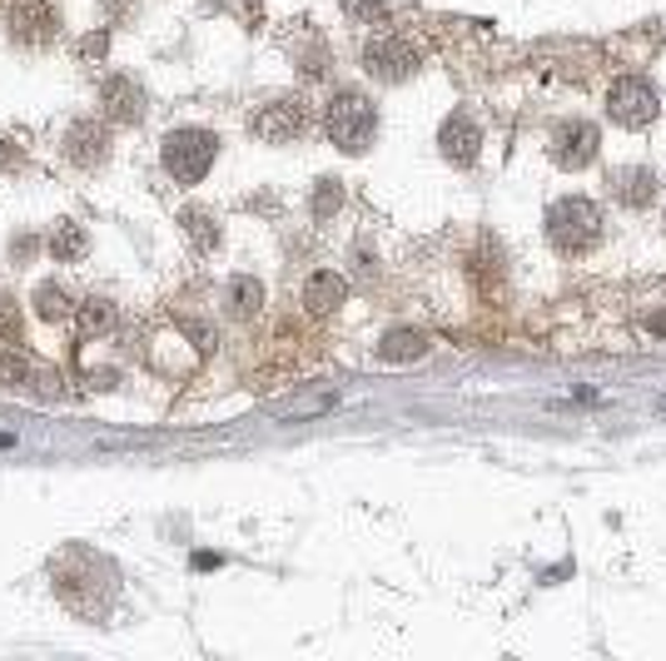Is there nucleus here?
Here are the masks:
<instances>
[{"instance_id": "obj_1", "label": "nucleus", "mask_w": 666, "mask_h": 661, "mask_svg": "<svg viewBox=\"0 0 666 661\" xmlns=\"http://www.w3.org/2000/svg\"><path fill=\"white\" fill-rule=\"evenodd\" d=\"M324 135L339 144L343 154H363L368 144H374V135H378V110H374V100H368V94H359V90L328 94V105H324Z\"/></svg>"}, {"instance_id": "obj_2", "label": "nucleus", "mask_w": 666, "mask_h": 661, "mask_svg": "<svg viewBox=\"0 0 666 661\" xmlns=\"http://www.w3.org/2000/svg\"><path fill=\"white\" fill-rule=\"evenodd\" d=\"M596 239H602V209H596L592 200H582V194H567V200H557L548 209V244L557 249L562 259H577V254H587Z\"/></svg>"}, {"instance_id": "obj_3", "label": "nucleus", "mask_w": 666, "mask_h": 661, "mask_svg": "<svg viewBox=\"0 0 666 661\" xmlns=\"http://www.w3.org/2000/svg\"><path fill=\"white\" fill-rule=\"evenodd\" d=\"M160 160H164V175L175 179V185H199V179L210 175V165L219 160V135L210 130H169L160 140Z\"/></svg>"}, {"instance_id": "obj_4", "label": "nucleus", "mask_w": 666, "mask_h": 661, "mask_svg": "<svg viewBox=\"0 0 666 661\" xmlns=\"http://www.w3.org/2000/svg\"><path fill=\"white\" fill-rule=\"evenodd\" d=\"M418 46H413L403 30H378V36L363 40V71L384 85H403L418 75Z\"/></svg>"}, {"instance_id": "obj_5", "label": "nucleus", "mask_w": 666, "mask_h": 661, "mask_svg": "<svg viewBox=\"0 0 666 661\" xmlns=\"http://www.w3.org/2000/svg\"><path fill=\"white\" fill-rule=\"evenodd\" d=\"M607 115L621 130H646L656 115H662V100H656V85L642 75H617L607 90Z\"/></svg>"}, {"instance_id": "obj_6", "label": "nucleus", "mask_w": 666, "mask_h": 661, "mask_svg": "<svg viewBox=\"0 0 666 661\" xmlns=\"http://www.w3.org/2000/svg\"><path fill=\"white\" fill-rule=\"evenodd\" d=\"M249 130L264 144H289L309 130V110L299 105V100H274V105H264L259 115H249Z\"/></svg>"}, {"instance_id": "obj_7", "label": "nucleus", "mask_w": 666, "mask_h": 661, "mask_svg": "<svg viewBox=\"0 0 666 661\" xmlns=\"http://www.w3.org/2000/svg\"><path fill=\"white\" fill-rule=\"evenodd\" d=\"M60 154H65L75 169H100L110 160V130H105V119H75L71 130H65V144H60Z\"/></svg>"}, {"instance_id": "obj_8", "label": "nucleus", "mask_w": 666, "mask_h": 661, "mask_svg": "<svg viewBox=\"0 0 666 661\" xmlns=\"http://www.w3.org/2000/svg\"><path fill=\"white\" fill-rule=\"evenodd\" d=\"M438 150H443L448 165H473L482 150V130L468 110H453V115L438 125Z\"/></svg>"}, {"instance_id": "obj_9", "label": "nucleus", "mask_w": 666, "mask_h": 661, "mask_svg": "<svg viewBox=\"0 0 666 661\" xmlns=\"http://www.w3.org/2000/svg\"><path fill=\"white\" fill-rule=\"evenodd\" d=\"M596 160V125L587 119H573L552 135V165L557 169H587Z\"/></svg>"}, {"instance_id": "obj_10", "label": "nucleus", "mask_w": 666, "mask_h": 661, "mask_svg": "<svg viewBox=\"0 0 666 661\" xmlns=\"http://www.w3.org/2000/svg\"><path fill=\"white\" fill-rule=\"evenodd\" d=\"M100 110H105V119H115V125H140L144 90L129 80V75H105V80H100Z\"/></svg>"}, {"instance_id": "obj_11", "label": "nucleus", "mask_w": 666, "mask_h": 661, "mask_svg": "<svg viewBox=\"0 0 666 661\" xmlns=\"http://www.w3.org/2000/svg\"><path fill=\"white\" fill-rule=\"evenodd\" d=\"M607 189H612V200L627 204V209H646L662 185H656V169H646V165H617V169H607Z\"/></svg>"}, {"instance_id": "obj_12", "label": "nucleus", "mask_w": 666, "mask_h": 661, "mask_svg": "<svg viewBox=\"0 0 666 661\" xmlns=\"http://www.w3.org/2000/svg\"><path fill=\"white\" fill-rule=\"evenodd\" d=\"M55 11H50L46 0H15V15H11V30L21 40H30V46H40V40L55 36Z\"/></svg>"}, {"instance_id": "obj_13", "label": "nucleus", "mask_w": 666, "mask_h": 661, "mask_svg": "<svg viewBox=\"0 0 666 661\" xmlns=\"http://www.w3.org/2000/svg\"><path fill=\"white\" fill-rule=\"evenodd\" d=\"M343 298H349V283H343V274H334V269H318L314 279L304 283V308L309 314H334Z\"/></svg>"}, {"instance_id": "obj_14", "label": "nucleus", "mask_w": 666, "mask_h": 661, "mask_svg": "<svg viewBox=\"0 0 666 661\" xmlns=\"http://www.w3.org/2000/svg\"><path fill=\"white\" fill-rule=\"evenodd\" d=\"M259 308H264V283L259 279L235 274V279L224 283V314H229V319H254Z\"/></svg>"}, {"instance_id": "obj_15", "label": "nucleus", "mask_w": 666, "mask_h": 661, "mask_svg": "<svg viewBox=\"0 0 666 661\" xmlns=\"http://www.w3.org/2000/svg\"><path fill=\"white\" fill-rule=\"evenodd\" d=\"M428 354V333L423 329H388L384 343H378V358L384 364H409V358Z\"/></svg>"}, {"instance_id": "obj_16", "label": "nucleus", "mask_w": 666, "mask_h": 661, "mask_svg": "<svg viewBox=\"0 0 666 661\" xmlns=\"http://www.w3.org/2000/svg\"><path fill=\"white\" fill-rule=\"evenodd\" d=\"M85 254H90V234H85V225H55L50 229V259L55 264H80Z\"/></svg>"}, {"instance_id": "obj_17", "label": "nucleus", "mask_w": 666, "mask_h": 661, "mask_svg": "<svg viewBox=\"0 0 666 661\" xmlns=\"http://www.w3.org/2000/svg\"><path fill=\"white\" fill-rule=\"evenodd\" d=\"M179 225H185V239L199 249V254H210V249H219V219H214L210 209H185L179 214Z\"/></svg>"}, {"instance_id": "obj_18", "label": "nucleus", "mask_w": 666, "mask_h": 661, "mask_svg": "<svg viewBox=\"0 0 666 661\" xmlns=\"http://www.w3.org/2000/svg\"><path fill=\"white\" fill-rule=\"evenodd\" d=\"M36 314L46 323H65L71 319V294H65L60 283H40L36 289Z\"/></svg>"}, {"instance_id": "obj_19", "label": "nucleus", "mask_w": 666, "mask_h": 661, "mask_svg": "<svg viewBox=\"0 0 666 661\" xmlns=\"http://www.w3.org/2000/svg\"><path fill=\"white\" fill-rule=\"evenodd\" d=\"M30 378H36V364H30V358H25L21 348H5V354H0V383H11V389H25Z\"/></svg>"}, {"instance_id": "obj_20", "label": "nucleus", "mask_w": 666, "mask_h": 661, "mask_svg": "<svg viewBox=\"0 0 666 661\" xmlns=\"http://www.w3.org/2000/svg\"><path fill=\"white\" fill-rule=\"evenodd\" d=\"M110 323H115V308H110L105 298H85V304H80V333H85V339L105 333Z\"/></svg>"}, {"instance_id": "obj_21", "label": "nucleus", "mask_w": 666, "mask_h": 661, "mask_svg": "<svg viewBox=\"0 0 666 661\" xmlns=\"http://www.w3.org/2000/svg\"><path fill=\"white\" fill-rule=\"evenodd\" d=\"M339 204H343V185H339V179H318V189H314V219L339 214Z\"/></svg>"}, {"instance_id": "obj_22", "label": "nucleus", "mask_w": 666, "mask_h": 661, "mask_svg": "<svg viewBox=\"0 0 666 661\" xmlns=\"http://www.w3.org/2000/svg\"><path fill=\"white\" fill-rule=\"evenodd\" d=\"M0 339H11V343L21 339V308H15L5 294H0Z\"/></svg>"}, {"instance_id": "obj_23", "label": "nucleus", "mask_w": 666, "mask_h": 661, "mask_svg": "<svg viewBox=\"0 0 666 661\" xmlns=\"http://www.w3.org/2000/svg\"><path fill=\"white\" fill-rule=\"evenodd\" d=\"M0 169H25V140L0 135Z\"/></svg>"}, {"instance_id": "obj_24", "label": "nucleus", "mask_w": 666, "mask_h": 661, "mask_svg": "<svg viewBox=\"0 0 666 661\" xmlns=\"http://www.w3.org/2000/svg\"><path fill=\"white\" fill-rule=\"evenodd\" d=\"M339 5L353 15V21H374V15L388 11V0H339Z\"/></svg>"}, {"instance_id": "obj_25", "label": "nucleus", "mask_w": 666, "mask_h": 661, "mask_svg": "<svg viewBox=\"0 0 666 661\" xmlns=\"http://www.w3.org/2000/svg\"><path fill=\"white\" fill-rule=\"evenodd\" d=\"M80 55L85 60H100V55H105V30H100V36H85L80 40Z\"/></svg>"}]
</instances>
